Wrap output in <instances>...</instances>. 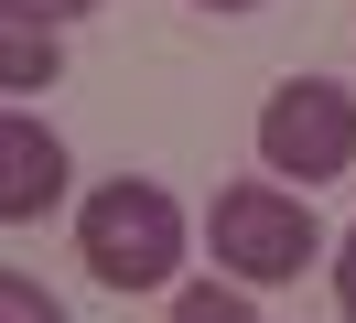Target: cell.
I'll return each instance as SVG.
<instances>
[{
    "label": "cell",
    "instance_id": "cell-8",
    "mask_svg": "<svg viewBox=\"0 0 356 323\" xmlns=\"http://www.w3.org/2000/svg\"><path fill=\"white\" fill-rule=\"evenodd\" d=\"M0 11H22V22H54V33H65L76 11H97V0H0Z\"/></svg>",
    "mask_w": 356,
    "mask_h": 323
},
{
    "label": "cell",
    "instance_id": "cell-1",
    "mask_svg": "<svg viewBox=\"0 0 356 323\" xmlns=\"http://www.w3.org/2000/svg\"><path fill=\"white\" fill-rule=\"evenodd\" d=\"M76 258L108 291H162L184 270V205L162 183H140V172H119V183H97L76 205Z\"/></svg>",
    "mask_w": 356,
    "mask_h": 323
},
{
    "label": "cell",
    "instance_id": "cell-4",
    "mask_svg": "<svg viewBox=\"0 0 356 323\" xmlns=\"http://www.w3.org/2000/svg\"><path fill=\"white\" fill-rule=\"evenodd\" d=\"M65 205V140H54L33 108L0 119V226H33V215Z\"/></svg>",
    "mask_w": 356,
    "mask_h": 323
},
{
    "label": "cell",
    "instance_id": "cell-6",
    "mask_svg": "<svg viewBox=\"0 0 356 323\" xmlns=\"http://www.w3.org/2000/svg\"><path fill=\"white\" fill-rule=\"evenodd\" d=\"M173 323H248V280H195V291H173Z\"/></svg>",
    "mask_w": 356,
    "mask_h": 323
},
{
    "label": "cell",
    "instance_id": "cell-10",
    "mask_svg": "<svg viewBox=\"0 0 356 323\" xmlns=\"http://www.w3.org/2000/svg\"><path fill=\"white\" fill-rule=\"evenodd\" d=\"M195 11H259V0H195Z\"/></svg>",
    "mask_w": 356,
    "mask_h": 323
},
{
    "label": "cell",
    "instance_id": "cell-3",
    "mask_svg": "<svg viewBox=\"0 0 356 323\" xmlns=\"http://www.w3.org/2000/svg\"><path fill=\"white\" fill-rule=\"evenodd\" d=\"M259 162L281 183H334L356 162V97L334 76H291L281 97L259 108Z\"/></svg>",
    "mask_w": 356,
    "mask_h": 323
},
{
    "label": "cell",
    "instance_id": "cell-7",
    "mask_svg": "<svg viewBox=\"0 0 356 323\" xmlns=\"http://www.w3.org/2000/svg\"><path fill=\"white\" fill-rule=\"evenodd\" d=\"M0 323H65V301H54L33 270H0Z\"/></svg>",
    "mask_w": 356,
    "mask_h": 323
},
{
    "label": "cell",
    "instance_id": "cell-5",
    "mask_svg": "<svg viewBox=\"0 0 356 323\" xmlns=\"http://www.w3.org/2000/svg\"><path fill=\"white\" fill-rule=\"evenodd\" d=\"M54 65H65V43H54V22H22V11H0V86H11V97H33V86H54Z\"/></svg>",
    "mask_w": 356,
    "mask_h": 323
},
{
    "label": "cell",
    "instance_id": "cell-9",
    "mask_svg": "<svg viewBox=\"0 0 356 323\" xmlns=\"http://www.w3.org/2000/svg\"><path fill=\"white\" fill-rule=\"evenodd\" d=\"M334 301L356 313V226H346V248H334Z\"/></svg>",
    "mask_w": 356,
    "mask_h": 323
},
{
    "label": "cell",
    "instance_id": "cell-2",
    "mask_svg": "<svg viewBox=\"0 0 356 323\" xmlns=\"http://www.w3.org/2000/svg\"><path fill=\"white\" fill-rule=\"evenodd\" d=\"M205 237H216V270L248 280V291H281V280H302L313 258H324L313 205H302V194H281V183H227L216 215H205Z\"/></svg>",
    "mask_w": 356,
    "mask_h": 323
}]
</instances>
